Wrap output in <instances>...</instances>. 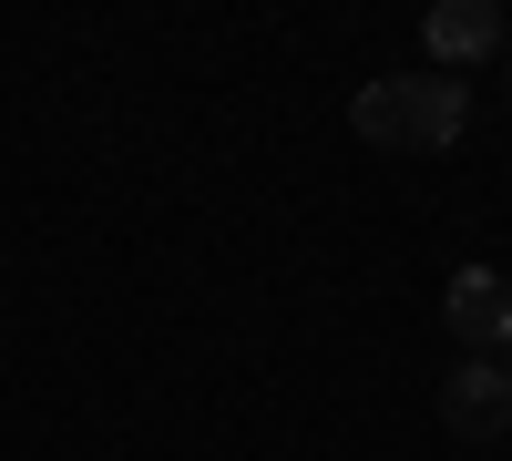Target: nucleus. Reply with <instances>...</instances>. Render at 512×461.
I'll return each mask as SVG.
<instances>
[{
  "mask_svg": "<svg viewBox=\"0 0 512 461\" xmlns=\"http://www.w3.org/2000/svg\"><path fill=\"white\" fill-rule=\"evenodd\" d=\"M441 328L472 359H492V349H512V277H492V267H461L451 277V298H441Z\"/></svg>",
  "mask_w": 512,
  "mask_h": 461,
  "instance_id": "obj_2",
  "label": "nucleus"
},
{
  "mask_svg": "<svg viewBox=\"0 0 512 461\" xmlns=\"http://www.w3.org/2000/svg\"><path fill=\"white\" fill-rule=\"evenodd\" d=\"M502 369H512V359H502Z\"/></svg>",
  "mask_w": 512,
  "mask_h": 461,
  "instance_id": "obj_5",
  "label": "nucleus"
},
{
  "mask_svg": "<svg viewBox=\"0 0 512 461\" xmlns=\"http://www.w3.org/2000/svg\"><path fill=\"white\" fill-rule=\"evenodd\" d=\"M461 123H472V82H451V72H379L349 103V134L369 154H441L461 144Z\"/></svg>",
  "mask_w": 512,
  "mask_h": 461,
  "instance_id": "obj_1",
  "label": "nucleus"
},
{
  "mask_svg": "<svg viewBox=\"0 0 512 461\" xmlns=\"http://www.w3.org/2000/svg\"><path fill=\"white\" fill-rule=\"evenodd\" d=\"M441 421L461 441H502L512 431V369L502 359H461L451 380H441Z\"/></svg>",
  "mask_w": 512,
  "mask_h": 461,
  "instance_id": "obj_3",
  "label": "nucleus"
},
{
  "mask_svg": "<svg viewBox=\"0 0 512 461\" xmlns=\"http://www.w3.org/2000/svg\"><path fill=\"white\" fill-rule=\"evenodd\" d=\"M431 62L441 72H461V62H482V52H502V31H512V11L502 0H431Z\"/></svg>",
  "mask_w": 512,
  "mask_h": 461,
  "instance_id": "obj_4",
  "label": "nucleus"
}]
</instances>
